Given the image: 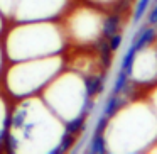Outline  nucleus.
Masks as SVG:
<instances>
[{
  "label": "nucleus",
  "mask_w": 157,
  "mask_h": 154,
  "mask_svg": "<svg viewBox=\"0 0 157 154\" xmlns=\"http://www.w3.org/2000/svg\"><path fill=\"white\" fill-rule=\"evenodd\" d=\"M130 81L142 92L157 83V42L137 51L130 69Z\"/></svg>",
  "instance_id": "obj_1"
},
{
  "label": "nucleus",
  "mask_w": 157,
  "mask_h": 154,
  "mask_svg": "<svg viewBox=\"0 0 157 154\" xmlns=\"http://www.w3.org/2000/svg\"><path fill=\"white\" fill-rule=\"evenodd\" d=\"M123 15L122 12L113 10L108 15H105L101 21V38H112L117 32H122V22H123Z\"/></svg>",
  "instance_id": "obj_2"
},
{
  "label": "nucleus",
  "mask_w": 157,
  "mask_h": 154,
  "mask_svg": "<svg viewBox=\"0 0 157 154\" xmlns=\"http://www.w3.org/2000/svg\"><path fill=\"white\" fill-rule=\"evenodd\" d=\"M85 93L88 98H96L100 93H103L105 90V76L100 73H93V75L85 76Z\"/></svg>",
  "instance_id": "obj_3"
},
{
  "label": "nucleus",
  "mask_w": 157,
  "mask_h": 154,
  "mask_svg": "<svg viewBox=\"0 0 157 154\" xmlns=\"http://www.w3.org/2000/svg\"><path fill=\"white\" fill-rule=\"evenodd\" d=\"M130 98H132V97L125 95V93H118V95H113L112 93V95L108 97V100L105 102V105H103V112L101 113L106 115L108 119H112L115 113H118L120 110L130 102Z\"/></svg>",
  "instance_id": "obj_4"
},
{
  "label": "nucleus",
  "mask_w": 157,
  "mask_h": 154,
  "mask_svg": "<svg viewBox=\"0 0 157 154\" xmlns=\"http://www.w3.org/2000/svg\"><path fill=\"white\" fill-rule=\"evenodd\" d=\"M96 53H98L101 69L106 71L113 63V51H112V48H110L108 39L106 38H101V36H100V39L96 41Z\"/></svg>",
  "instance_id": "obj_5"
},
{
  "label": "nucleus",
  "mask_w": 157,
  "mask_h": 154,
  "mask_svg": "<svg viewBox=\"0 0 157 154\" xmlns=\"http://www.w3.org/2000/svg\"><path fill=\"white\" fill-rule=\"evenodd\" d=\"M88 151L91 154H103L108 151V142H106V134L105 132H93L91 140H90Z\"/></svg>",
  "instance_id": "obj_6"
},
{
  "label": "nucleus",
  "mask_w": 157,
  "mask_h": 154,
  "mask_svg": "<svg viewBox=\"0 0 157 154\" xmlns=\"http://www.w3.org/2000/svg\"><path fill=\"white\" fill-rule=\"evenodd\" d=\"M88 115H90V113H85V112L78 113V115L73 117V119L69 120L68 124H66L64 130H66V132L75 134V136H78L79 132H83V130H85V125H86V119H88Z\"/></svg>",
  "instance_id": "obj_7"
},
{
  "label": "nucleus",
  "mask_w": 157,
  "mask_h": 154,
  "mask_svg": "<svg viewBox=\"0 0 157 154\" xmlns=\"http://www.w3.org/2000/svg\"><path fill=\"white\" fill-rule=\"evenodd\" d=\"M135 54H137L135 46L130 44V48L127 49V53L123 54V58H122V63H120V69H122V71H125L128 76H130V69H132V65H133V59H135Z\"/></svg>",
  "instance_id": "obj_8"
},
{
  "label": "nucleus",
  "mask_w": 157,
  "mask_h": 154,
  "mask_svg": "<svg viewBox=\"0 0 157 154\" xmlns=\"http://www.w3.org/2000/svg\"><path fill=\"white\" fill-rule=\"evenodd\" d=\"M76 142V136L75 134H71V132H66L64 130V134H63V137H61V140H59V146L56 147L54 151H52V154H59V152H66V151H69L73 147V144Z\"/></svg>",
  "instance_id": "obj_9"
},
{
  "label": "nucleus",
  "mask_w": 157,
  "mask_h": 154,
  "mask_svg": "<svg viewBox=\"0 0 157 154\" xmlns=\"http://www.w3.org/2000/svg\"><path fill=\"white\" fill-rule=\"evenodd\" d=\"M150 2H152V0H137L135 9H133V24H139L144 19L145 12L149 10V7H150Z\"/></svg>",
  "instance_id": "obj_10"
},
{
  "label": "nucleus",
  "mask_w": 157,
  "mask_h": 154,
  "mask_svg": "<svg viewBox=\"0 0 157 154\" xmlns=\"http://www.w3.org/2000/svg\"><path fill=\"white\" fill-rule=\"evenodd\" d=\"M142 95H145V100L150 103V107L154 109V112L157 113V83L152 86H149V88H145L142 92Z\"/></svg>",
  "instance_id": "obj_11"
},
{
  "label": "nucleus",
  "mask_w": 157,
  "mask_h": 154,
  "mask_svg": "<svg viewBox=\"0 0 157 154\" xmlns=\"http://www.w3.org/2000/svg\"><path fill=\"white\" fill-rule=\"evenodd\" d=\"M122 42H123V36H122V32H117V34H113L112 38H108V44H110V48H112V51H113V53L118 51L120 46H122Z\"/></svg>",
  "instance_id": "obj_12"
},
{
  "label": "nucleus",
  "mask_w": 157,
  "mask_h": 154,
  "mask_svg": "<svg viewBox=\"0 0 157 154\" xmlns=\"http://www.w3.org/2000/svg\"><path fill=\"white\" fill-rule=\"evenodd\" d=\"M145 24H149V26L157 24V0H155V4L152 7H149V10H147V22Z\"/></svg>",
  "instance_id": "obj_13"
},
{
  "label": "nucleus",
  "mask_w": 157,
  "mask_h": 154,
  "mask_svg": "<svg viewBox=\"0 0 157 154\" xmlns=\"http://www.w3.org/2000/svg\"><path fill=\"white\" fill-rule=\"evenodd\" d=\"M155 29H157V24H155Z\"/></svg>",
  "instance_id": "obj_14"
}]
</instances>
